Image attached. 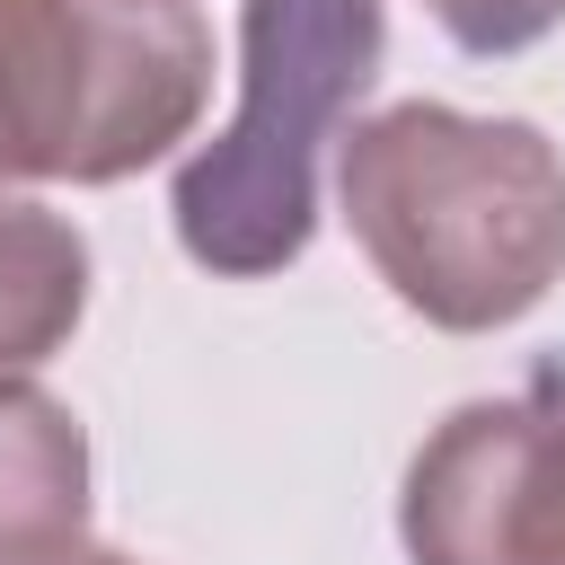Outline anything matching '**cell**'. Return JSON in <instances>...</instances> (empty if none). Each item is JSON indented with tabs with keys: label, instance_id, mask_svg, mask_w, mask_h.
I'll return each mask as SVG.
<instances>
[{
	"label": "cell",
	"instance_id": "6da1fadb",
	"mask_svg": "<svg viewBox=\"0 0 565 565\" xmlns=\"http://www.w3.org/2000/svg\"><path fill=\"white\" fill-rule=\"evenodd\" d=\"M335 194L371 274L441 335H494L565 274V159L521 115L380 106L353 124Z\"/></svg>",
	"mask_w": 565,
	"mask_h": 565
},
{
	"label": "cell",
	"instance_id": "7a4b0ae2",
	"mask_svg": "<svg viewBox=\"0 0 565 565\" xmlns=\"http://www.w3.org/2000/svg\"><path fill=\"white\" fill-rule=\"evenodd\" d=\"M388 53L380 0H247L238 9V115L177 168V247L221 282H265L309 256L318 159L371 97Z\"/></svg>",
	"mask_w": 565,
	"mask_h": 565
},
{
	"label": "cell",
	"instance_id": "3957f363",
	"mask_svg": "<svg viewBox=\"0 0 565 565\" xmlns=\"http://www.w3.org/2000/svg\"><path fill=\"white\" fill-rule=\"evenodd\" d=\"M212 97L194 0H0V194L115 185L168 159Z\"/></svg>",
	"mask_w": 565,
	"mask_h": 565
},
{
	"label": "cell",
	"instance_id": "277c9868",
	"mask_svg": "<svg viewBox=\"0 0 565 565\" xmlns=\"http://www.w3.org/2000/svg\"><path fill=\"white\" fill-rule=\"evenodd\" d=\"M415 565H565V380L450 406L397 486Z\"/></svg>",
	"mask_w": 565,
	"mask_h": 565
},
{
	"label": "cell",
	"instance_id": "5b68a950",
	"mask_svg": "<svg viewBox=\"0 0 565 565\" xmlns=\"http://www.w3.org/2000/svg\"><path fill=\"white\" fill-rule=\"evenodd\" d=\"M88 521V433L35 380L0 388V565L71 547Z\"/></svg>",
	"mask_w": 565,
	"mask_h": 565
},
{
	"label": "cell",
	"instance_id": "8992f818",
	"mask_svg": "<svg viewBox=\"0 0 565 565\" xmlns=\"http://www.w3.org/2000/svg\"><path fill=\"white\" fill-rule=\"evenodd\" d=\"M79 318H88V238L44 203L0 194V388L44 371Z\"/></svg>",
	"mask_w": 565,
	"mask_h": 565
},
{
	"label": "cell",
	"instance_id": "52a82bcc",
	"mask_svg": "<svg viewBox=\"0 0 565 565\" xmlns=\"http://www.w3.org/2000/svg\"><path fill=\"white\" fill-rule=\"evenodd\" d=\"M433 9V26L459 44V53H530L539 35H556L565 26V0H424Z\"/></svg>",
	"mask_w": 565,
	"mask_h": 565
},
{
	"label": "cell",
	"instance_id": "ba28073f",
	"mask_svg": "<svg viewBox=\"0 0 565 565\" xmlns=\"http://www.w3.org/2000/svg\"><path fill=\"white\" fill-rule=\"evenodd\" d=\"M26 565H132L124 547H97V539H71V547H44V556H26Z\"/></svg>",
	"mask_w": 565,
	"mask_h": 565
}]
</instances>
